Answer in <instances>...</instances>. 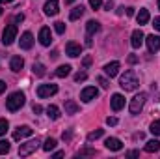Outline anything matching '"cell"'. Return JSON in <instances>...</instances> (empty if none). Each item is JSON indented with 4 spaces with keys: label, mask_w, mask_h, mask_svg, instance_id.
I'll list each match as a JSON object with an SVG mask.
<instances>
[{
    "label": "cell",
    "mask_w": 160,
    "mask_h": 159,
    "mask_svg": "<svg viewBox=\"0 0 160 159\" xmlns=\"http://www.w3.org/2000/svg\"><path fill=\"white\" fill-rule=\"evenodd\" d=\"M119 86L125 92H134V90H138V86H140V79H138V75H136L134 71L128 69V71H125V73L121 75Z\"/></svg>",
    "instance_id": "6da1fadb"
},
{
    "label": "cell",
    "mask_w": 160,
    "mask_h": 159,
    "mask_svg": "<svg viewBox=\"0 0 160 159\" xmlns=\"http://www.w3.org/2000/svg\"><path fill=\"white\" fill-rule=\"evenodd\" d=\"M24 103H26V97H24L22 92H13V94L6 99V107H8V111H11V112L19 111Z\"/></svg>",
    "instance_id": "7a4b0ae2"
},
{
    "label": "cell",
    "mask_w": 160,
    "mask_h": 159,
    "mask_svg": "<svg viewBox=\"0 0 160 159\" xmlns=\"http://www.w3.org/2000/svg\"><path fill=\"white\" fill-rule=\"evenodd\" d=\"M145 99H147V94H145V92H140L138 96H134V97L130 99V105H128V111H130V114H138V112L143 109V105H145Z\"/></svg>",
    "instance_id": "3957f363"
},
{
    "label": "cell",
    "mask_w": 160,
    "mask_h": 159,
    "mask_svg": "<svg viewBox=\"0 0 160 159\" xmlns=\"http://www.w3.org/2000/svg\"><path fill=\"white\" fill-rule=\"evenodd\" d=\"M38 148H39V140H38V139H36V140H28V142H24V144L19 146V156H21V157H26V156L34 154Z\"/></svg>",
    "instance_id": "277c9868"
},
{
    "label": "cell",
    "mask_w": 160,
    "mask_h": 159,
    "mask_svg": "<svg viewBox=\"0 0 160 159\" xmlns=\"http://www.w3.org/2000/svg\"><path fill=\"white\" fill-rule=\"evenodd\" d=\"M15 40H17V26L15 25H8L4 28V34H2V43L4 45H11Z\"/></svg>",
    "instance_id": "5b68a950"
},
{
    "label": "cell",
    "mask_w": 160,
    "mask_h": 159,
    "mask_svg": "<svg viewBox=\"0 0 160 159\" xmlns=\"http://www.w3.org/2000/svg\"><path fill=\"white\" fill-rule=\"evenodd\" d=\"M58 92V84H39L38 86V96L39 97H50V96H54Z\"/></svg>",
    "instance_id": "8992f818"
},
{
    "label": "cell",
    "mask_w": 160,
    "mask_h": 159,
    "mask_svg": "<svg viewBox=\"0 0 160 159\" xmlns=\"http://www.w3.org/2000/svg\"><path fill=\"white\" fill-rule=\"evenodd\" d=\"M99 96V90L95 88V86H86L82 92H80V99L84 101V103H89L91 99H95Z\"/></svg>",
    "instance_id": "52a82bcc"
},
{
    "label": "cell",
    "mask_w": 160,
    "mask_h": 159,
    "mask_svg": "<svg viewBox=\"0 0 160 159\" xmlns=\"http://www.w3.org/2000/svg\"><path fill=\"white\" fill-rule=\"evenodd\" d=\"M43 11H45V15H48V17L58 15V11H60V2H58V0H48V2L45 4Z\"/></svg>",
    "instance_id": "ba28073f"
},
{
    "label": "cell",
    "mask_w": 160,
    "mask_h": 159,
    "mask_svg": "<svg viewBox=\"0 0 160 159\" xmlns=\"http://www.w3.org/2000/svg\"><path fill=\"white\" fill-rule=\"evenodd\" d=\"M32 133H34V129H32L30 125H21V127H17V131L13 133V139H15V140H22V139L30 137Z\"/></svg>",
    "instance_id": "9c48e42d"
},
{
    "label": "cell",
    "mask_w": 160,
    "mask_h": 159,
    "mask_svg": "<svg viewBox=\"0 0 160 159\" xmlns=\"http://www.w3.org/2000/svg\"><path fill=\"white\" fill-rule=\"evenodd\" d=\"M39 43L43 47H48L50 43H52V34H50V28H47V26H43L39 30Z\"/></svg>",
    "instance_id": "30bf717a"
},
{
    "label": "cell",
    "mask_w": 160,
    "mask_h": 159,
    "mask_svg": "<svg viewBox=\"0 0 160 159\" xmlns=\"http://www.w3.org/2000/svg\"><path fill=\"white\" fill-rule=\"evenodd\" d=\"M143 41H145V36H143V32H142L140 28L132 32V38H130V45H132L134 49H140Z\"/></svg>",
    "instance_id": "8fae6325"
},
{
    "label": "cell",
    "mask_w": 160,
    "mask_h": 159,
    "mask_svg": "<svg viewBox=\"0 0 160 159\" xmlns=\"http://www.w3.org/2000/svg\"><path fill=\"white\" fill-rule=\"evenodd\" d=\"M145 43H147V47H149V51H151V52L160 51V36L151 34V36H147V38H145Z\"/></svg>",
    "instance_id": "7c38bea8"
},
{
    "label": "cell",
    "mask_w": 160,
    "mask_h": 159,
    "mask_svg": "<svg viewBox=\"0 0 160 159\" xmlns=\"http://www.w3.org/2000/svg\"><path fill=\"white\" fill-rule=\"evenodd\" d=\"M65 52H67L71 58H77V56H80V52H82V47H80L78 43H75V41H69V43L65 45Z\"/></svg>",
    "instance_id": "4fadbf2b"
},
{
    "label": "cell",
    "mask_w": 160,
    "mask_h": 159,
    "mask_svg": "<svg viewBox=\"0 0 160 159\" xmlns=\"http://www.w3.org/2000/svg\"><path fill=\"white\" fill-rule=\"evenodd\" d=\"M119 68H121V64L118 62V60H114V62H110V64L104 66V73L112 79V77H116V75L119 73Z\"/></svg>",
    "instance_id": "5bb4252c"
},
{
    "label": "cell",
    "mask_w": 160,
    "mask_h": 159,
    "mask_svg": "<svg viewBox=\"0 0 160 159\" xmlns=\"http://www.w3.org/2000/svg\"><path fill=\"white\" fill-rule=\"evenodd\" d=\"M110 105H112V109L118 112V111H121V109L125 107V97H123L121 94H114L112 99H110Z\"/></svg>",
    "instance_id": "9a60e30c"
},
{
    "label": "cell",
    "mask_w": 160,
    "mask_h": 159,
    "mask_svg": "<svg viewBox=\"0 0 160 159\" xmlns=\"http://www.w3.org/2000/svg\"><path fill=\"white\" fill-rule=\"evenodd\" d=\"M104 146L108 150H112V152H119L121 148H123V142H121L119 139H116V137H110V139H106Z\"/></svg>",
    "instance_id": "2e32d148"
},
{
    "label": "cell",
    "mask_w": 160,
    "mask_h": 159,
    "mask_svg": "<svg viewBox=\"0 0 160 159\" xmlns=\"http://www.w3.org/2000/svg\"><path fill=\"white\" fill-rule=\"evenodd\" d=\"M32 45H34V36H32V32H24V34L21 36V49L28 51V49H32Z\"/></svg>",
    "instance_id": "e0dca14e"
},
{
    "label": "cell",
    "mask_w": 160,
    "mask_h": 159,
    "mask_svg": "<svg viewBox=\"0 0 160 159\" xmlns=\"http://www.w3.org/2000/svg\"><path fill=\"white\" fill-rule=\"evenodd\" d=\"M9 68H11L13 73H19V71L24 68V60H22V56H13L11 62H9Z\"/></svg>",
    "instance_id": "ac0fdd59"
},
{
    "label": "cell",
    "mask_w": 160,
    "mask_h": 159,
    "mask_svg": "<svg viewBox=\"0 0 160 159\" xmlns=\"http://www.w3.org/2000/svg\"><path fill=\"white\" fill-rule=\"evenodd\" d=\"M158 150H160V140L151 139V140L145 142V152H147V154H155V152H158Z\"/></svg>",
    "instance_id": "d6986e66"
},
{
    "label": "cell",
    "mask_w": 160,
    "mask_h": 159,
    "mask_svg": "<svg viewBox=\"0 0 160 159\" xmlns=\"http://www.w3.org/2000/svg\"><path fill=\"white\" fill-rule=\"evenodd\" d=\"M136 21H138V25H147V23H149V11H147L145 8H142L140 13L136 15Z\"/></svg>",
    "instance_id": "ffe728a7"
},
{
    "label": "cell",
    "mask_w": 160,
    "mask_h": 159,
    "mask_svg": "<svg viewBox=\"0 0 160 159\" xmlns=\"http://www.w3.org/2000/svg\"><path fill=\"white\" fill-rule=\"evenodd\" d=\"M86 30H88V36H93V34H97V32L101 30V25H99L97 21H88Z\"/></svg>",
    "instance_id": "44dd1931"
},
{
    "label": "cell",
    "mask_w": 160,
    "mask_h": 159,
    "mask_svg": "<svg viewBox=\"0 0 160 159\" xmlns=\"http://www.w3.org/2000/svg\"><path fill=\"white\" fill-rule=\"evenodd\" d=\"M47 116L50 120H58L60 118V109H58L56 105H48V107H47Z\"/></svg>",
    "instance_id": "7402d4cb"
},
{
    "label": "cell",
    "mask_w": 160,
    "mask_h": 159,
    "mask_svg": "<svg viewBox=\"0 0 160 159\" xmlns=\"http://www.w3.org/2000/svg\"><path fill=\"white\" fill-rule=\"evenodd\" d=\"M78 112V105L75 101H65V114H77Z\"/></svg>",
    "instance_id": "603a6c76"
},
{
    "label": "cell",
    "mask_w": 160,
    "mask_h": 159,
    "mask_svg": "<svg viewBox=\"0 0 160 159\" xmlns=\"http://www.w3.org/2000/svg\"><path fill=\"white\" fill-rule=\"evenodd\" d=\"M82 15H84V8H82V6H77V8H73V9H71L69 19H71V21H77V19H80Z\"/></svg>",
    "instance_id": "cb8c5ba5"
},
{
    "label": "cell",
    "mask_w": 160,
    "mask_h": 159,
    "mask_svg": "<svg viewBox=\"0 0 160 159\" xmlns=\"http://www.w3.org/2000/svg\"><path fill=\"white\" fill-rule=\"evenodd\" d=\"M69 73H71V66H67V64H65V66H60V68L56 69V77H60V79L67 77Z\"/></svg>",
    "instance_id": "d4e9b609"
},
{
    "label": "cell",
    "mask_w": 160,
    "mask_h": 159,
    "mask_svg": "<svg viewBox=\"0 0 160 159\" xmlns=\"http://www.w3.org/2000/svg\"><path fill=\"white\" fill-rule=\"evenodd\" d=\"M56 144H58V142H56V139H50V137H48V139L45 140V144H43V150H45V152H50V150H54V148H56Z\"/></svg>",
    "instance_id": "484cf974"
},
{
    "label": "cell",
    "mask_w": 160,
    "mask_h": 159,
    "mask_svg": "<svg viewBox=\"0 0 160 159\" xmlns=\"http://www.w3.org/2000/svg\"><path fill=\"white\" fill-rule=\"evenodd\" d=\"M32 71H34L38 77H43V75H45V66H43V64H39V62H36V64L32 66Z\"/></svg>",
    "instance_id": "4316f807"
},
{
    "label": "cell",
    "mask_w": 160,
    "mask_h": 159,
    "mask_svg": "<svg viewBox=\"0 0 160 159\" xmlns=\"http://www.w3.org/2000/svg\"><path fill=\"white\" fill-rule=\"evenodd\" d=\"M104 135V129H97V131H91L89 135H88V140L91 142V140H97V139H101Z\"/></svg>",
    "instance_id": "83f0119b"
},
{
    "label": "cell",
    "mask_w": 160,
    "mask_h": 159,
    "mask_svg": "<svg viewBox=\"0 0 160 159\" xmlns=\"http://www.w3.org/2000/svg\"><path fill=\"white\" fill-rule=\"evenodd\" d=\"M149 131H151V133H153L155 137H160V120H155V122L151 123Z\"/></svg>",
    "instance_id": "f1b7e54d"
},
{
    "label": "cell",
    "mask_w": 160,
    "mask_h": 159,
    "mask_svg": "<svg viewBox=\"0 0 160 159\" xmlns=\"http://www.w3.org/2000/svg\"><path fill=\"white\" fill-rule=\"evenodd\" d=\"M9 148H11V146H9L8 140H0V156H6V154L9 152Z\"/></svg>",
    "instance_id": "f546056e"
},
{
    "label": "cell",
    "mask_w": 160,
    "mask_h": 159,
    "mask_svg": "<svg viewBox=\"0 0 160 159\" xmlns=\"http://www.w3.org/2000/svg\"><path fill=\"white\" fill-rule=\"evenodd\" d=\"M8 127H9V123H8V120H6V118H0V137H2V135H6V131H8Z\"/></svg>",
    "instance_id": "4dcf8cb0"
},
{
    "label": "cell",
    "mask_w": 160,
    "mask_h": 159,
    "mask_svg": "<svg viewBox=\"0 0 160 159\" xmlns=\"http://www.w3.org/2000/svg\"><path fill=\"white\" fill-rule=\"evenodd\" d=\"M54 30H56L58 34H63V32H65V23H62V21L54 23Z\"/></svg>",
    "instance_id": "1f68e13d"
},
{
    "label": "cell",
    "mask_w": 160,
    "mask_h": 159,
    "mask_svg": "<svg viewBox=\"0 0 160 159\" xmlns=\"http://www.w3.org/2000/svg\"><path fill=\"white\" fill-rule=\"evenodd\" d=\"M86 79H88V73H86V71H78V73L75 75V80H77V82H80V80H86Z\"/></svg>",
    "instance_id": "d6a6232c"
},
{
    "label": "cell",
    "mask_w": 160,
    "mask_h": 159,
    "mask_svg": "<svg viewBox=\"0 0 160 159\" xmlns=\"http://www.w3.org/2000/svg\"><path fill=\"white\" fill-rule=\"evenodd\" d=\"M89 6H91L93 9H99V8L102 6V2H101V0H89Z\"/></svg>",
    "instance_id": "836d02e7"
},
{
    "label": "cell",
    "mask_w": 160,
    "mask_h": 159,
    "mask_svg": "<svg viewBox=\"0 0 160 159\" xmlns=\"http://www.w3.org/2000/svg\"><path fill=\"white\" fill-rule=\"evenodd\" d=\"M99 84H101V86H102V88H108V86H110V82H108V80L104 79V77H99Z\"/></svg>",
    "instance_id": "e575fe53"
},
{
    "label": "cell",
    "mask_w": 160,
    "mask_h": 159,
    "mask_svg": "<svg viewBox=\"0 0 160 159\" xmlns=\"http://www.w3.org/2000/svg\"><path fill=\"white\" fill-rule=\"evenodd\" d=\"M106 123H108V125H118V118H116V116H108V118H106Z\"/></svg>",
    "instance_id": "d590c367"
},
{
    "label": "cell",
    "mask_w": 160,
    "mask_h": 159,
    "mask_svg": "<svg viewBox=\"0 0 160 159\" xmlns=\"http://www.w3.org/2000/svg\"><path fill=\"white\" fill-rule=\"evenodd\" d=\"M153 26H155V30H158V32H160V17H155V23H153Z\"/></svg>",
    "instance_id": "8d00e7d4"
},
{
    "label": "cell",
    "mask_w": 160,
    "mask_h": 159,
    "mask_svg": "<svg viewBox=\"0 0 160 159\" xmlns=\"http://www.w3.org/2000/svg\"><path fill=\"white\" fill-rule=\"evenodd\" d=\"M22 21H24V15L22 13H17L15 15V23H22Z\"/></svg>",
    "instance_id": "74e56055"
},
{
    "label": "cell",
    "mask_w": 160,
    "mask_h": 159,
    "mask_svg": "<svg viewBox=\"0 0 160 159\" xmlns=\"http://www.w3.org/2000/svg\"><path fill=\"white\" fill-rule=\"evenodd\" d=\"M93 154H95L93 150H82V152H80L78 156H93Z\"/></svg>",
    "instance_id": "f35d334b"
},
{
    "label": "cell",
    "mask_w": 160,
    "mask_h": 159,
    "mask_svg": "<svg viewBox=\"0 0 160 159\" xmlns=\"http://www.w3.org/2000/svg\"><path fill=\"white\" fill-rule=\"evenodd\" d=\"M6 86H8V84H6L4 80H0V96L4 94V90H6Z\"/></svg>",
    "instance_id": "ab89813d"
},
{
    "label": "cell",
    "mask_w": 160,
    "mask_h": 159,
    "mask_svg": "<svg viewBox=\"0 0 160 159\" xmlns=\"http://www.w3.org/2000/svg\"><path fill=\"white\" fill-rule=\"evenodd\" d=\"M41 111H43V107H41V105H34V112H36V114H39Z\"/></svg>",
    "instance_id": "60d3db41"
},
{
    "label": "cell",
    "mask_w": 160,
    "mask_h": 159,
    "mask_svg": "<svg viewBox=\"0 0 160 159\" xmlns=\"http://www.w3.org/2000/svg\"><path fill=\"white\" fill-rule=\"evenodd\" d=\"M127 156H128V157H138V156H140V154H138V152H136V150H132V152H128V154H127Z\"/></svg>",
    "instance_id": "b9f144b4"
},
{
    "label": "cell",
    "mask_w": 160,
    "mask_h": 159,
    "mask_svg": "<svg viewBox=\"0 0 160 159\" xmlns=\"http://www.w3.org/2000/svg\"><path fill=\"white\" fill-rule=\"evenodd\" d=\"M128 62H130V64H136V62H138V58H136V56H132V54H130V56H128Z\"/></svg>",
    "instance_id": "7bdbcfd3"
},
{
    "label": "cell",
    "mask_w": 160,
    "mask_h": 159,
    "mask_svg": "<svg viewBox=\"0 0 160 159\" xmlns=\"http://www.w3.org/2000/svg\"><path fill=\"white\" fill-rule=\"evenodd\" d=\"M127 15H128V17L134 15V8H127Z\"/></svg>",
    "instance_id": "ee69618b"
},
{
    "label": "cell",
    "mask_w": 160,
    "mask_h": 159,
    "mask_svg": "<svg viewBox=\"0 0 160 159\" xmlns=\"http://www.w3.org/2000/svg\"><path fill=\"white\" fill-rule=\"evenodd\" d=\"M89 64H91V58H89V56H88V58H84V66H86V68H88V66H89Z\"/></svg>",
    "instance_id": "f6af8a7d"
},
{
    "label": "cell",
    "mask_w": 160,
    "mask_h": 159,
    "mask_svg": "<svg viewBox=\"0 0 160 159\" xmlns=\"http://www.w3.org/2000/svg\"><path fill=\"white\" fill-rule=\"evenodd\" d=\"M54 157H56V159H60V157H63V152H56V154H54Z\"/></svg>",
    "instance_id": "bcb514c9"
},
{
    "label": "cell",
    "mask_w": 160,
    "mask_h": 159,
    "mask_svg": "<svg viewBox=\"0 0 160 159\" xmlns=\"http://www.w3.org/2000/svg\"><path fill=\"white\" fill-rule=\"evenodd\" d=\"M13 0H0V4H11Z\"/></svg>",
    "instance_id": "7dc6e473"
},
{
    "label": "cell",
    "mask_w": 160,
    "mask_h": 159,
    "mask_svg": "<svg viewBox=\"0 0 160 159\" xmlns=\"http://www.w3.org/2000/svg\"><path fill=\"white\" fill-rule=\"evenodd\" d=\"M65 2H67V4H73V2H75V0H65Z\"/></svg>",
    "instance_id": "c3c4849f"
},
{
    "label": "cell",
    "mask_w": 160,
    "mask_h": 159,
    "mask_svg": "<svg viewBox=\"0 0 160 159\" xmlns=\"http://www.w3.org/2000/svg\"><path fill=\"white\" fill-rule=\"evenodd\" d=\"M158 9H160V0H158Z\"/></svg>",
    "instance_id": "681fc988"
},
{
    "label": "cell",
    "mask_w": 160,
    "mask_h": 159,
    "mask_svg": "<svg viewBox=\"0 0 160 159\" xmlns=\"http://www.w3.org/2000/svg\"><path fill=\"white\" fill-rule=\"evenodd\" d=\"M0 15H2V8H0Z\"/></svg>",
    "instance_id": "f907efd6"
}]
</instances>
